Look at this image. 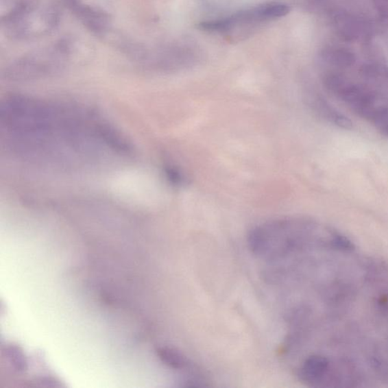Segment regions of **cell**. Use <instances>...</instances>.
<instances>
[{
    "instance_id": "cell-3",
    "label": "cell",
    "mask_w": 388,
    "mask_h": 388,
    "mask_svg": "<svg viewBox=\"0 0 388 388\" xmlns=\"http://www.w3.org/2000/svg\"><path fill=\"white\" fill-rule=\"evenodd\" d=\"M69 10L90 31L104 35L110 29V17L98 6L84 3L83 0H66Z\"/></svg>"
},
{
    "instance_id": "cell-7",
    "label": "cell",
    "mask_w": 388,
    "mask_h": 388,
    "mask_svg": "<svg viewBox=\"0 0 388 388\" xmlns=\"http://www.w3.org/2000/svg\"><path fill=\"white\" fill-rule=\"evenodd\" d=\"M6 354L8 355L14 367L18 372H25L27 369V362L23 351L16 346H10L6 348Z\"/></svg>"
},
{
    "instance_id": "cell-6",
    "label": "cell",
    "mask_w": 388,
    "mask_h": 388,
    "mask_svg": "<svg viewBox=\"0 0 388 388\" xmlns=\"http://www.w3.org/2000/svg\"><path fill=\"white\" fill-rule=\"evenodd\" d=\"M156 354L163 363L172 369H182L188 365L184 356L174 349L167 347L158 348Z\"/></svg>"
},
{
    "instance_id": "cell-4",
    "label": "cell",
    "mask_w": 388,
    "mask_h": 388,
    "mask_svg": "<svg viewBox=\"0 0 388 388\" xmlns=\"http://www.w3.org/2000/svg\"><path fill=\"white\" fill-rule=\"evenodd\" d=\"M334 370V364L328 357L311 355L301 365L299 376L304 383L315 385L324 382Z\"/></svg>"
},
{
    "instance_id": "cell-2",
    "label": "cell",
    "mask_w": 388,
    "mask_h": 388,
    "mask_svg": "<svg viewBox=\"0 0 388 388\" xmlns=\"http://www.w3.org/2000/svg\"><path fill=\"white\" fill-rule=\"evenodd\" d=\"M73 48L68 41L35 50L14 61L4 71L6 79L29 81L60 73L67 66Z\"/></svg>"
},
{
    "instance_id": "cell-5",
    "label": "cell",
    "mask_w": 388,
    "mask_h": 388,
    "mask_svg": "<svg viewBox=\"0 0 388 388\" xmlns=\"http://www.w3.org/2000/svg\"><path fill=\"white\" fill-rule=\"evenodd\" d=\"M289 12V5L280 3H269L245 10V16L249 23H254L282 18Z\"/></svg>"
},
{
    "instance_id": "cell-1",
    "label": "cell",
    "mask_w": 388,
    "mask_h": 388,
    "mask_svg": "<svg viewBox=\"0 0 388 388\" xmlns=\"http://www.w3.org/2000/svg\"><path fill=\"white\" fill-rule=\"evenodd\" d=\"M60 14L53 5L19 2L2 18V28L7 38L30 40L44 38L59 26Z\"/></svg>"
}]
</instances>
